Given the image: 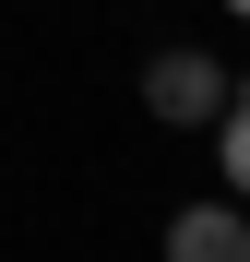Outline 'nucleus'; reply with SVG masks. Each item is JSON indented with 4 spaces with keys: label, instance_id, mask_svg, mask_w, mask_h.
Listing matches in <instances>:
<instances>
[{
    "label": "nucleus",
    "instance_id": "1",
    "mask_svg": "<svg viewBox=\"0 0 250 262\" xmlns=\"http://www.w3.org/2000/svg\"><path fill=\"white\" fill-rule=\"evenodd\" d=\"M226 83H238V72H226L215 48H155V60H143V107H155L167 131H215Z\"/></svg>",
    "mask_w": 250,
    "mask_h": 262
},
{
    "label": "nucleus",
    "instance_id": "2",
    "mask_svg": "<svg viewBox=\"0 0 250 262\" xmlns=\"http://www.w3.org/2000/svg\"><path fill=\"white\" fill-rule=\"evenodd\" d=\"M167 262H250V203H179L167 214Z\"/></svg>",
    "mask_w": 250,
    "mask_h": 262
},
{
    "label": "nucleus",
    "instance_id": "3",
    "mask_svg": "<svg viewBox=\"0 0 250 262\" xmlns=\"http://www.w3.org/2000/svg\"><path fill=\"white\" fill-rule=\"evenodd\" d=\"M215 155H226V191L250 203V72L226 83V107H215Z\"/></svg>",
    "mask_w": 250,
    "mask_h": 262
},
{
    "label": "nucleus",
    "instance_id": "4",
    "mask_svg": "<svg viewBox=\"0 0 250 262\" xmlns=\"http://www.w3.org/2000/svg\"><path fill=\"white\" fill-rule=\"evenodd\" d=\"M226 12H238V24H250V0H226Z\"/></svg>",
    "mask_w": 250,
    "mask_h": 262
}]
</instances>
